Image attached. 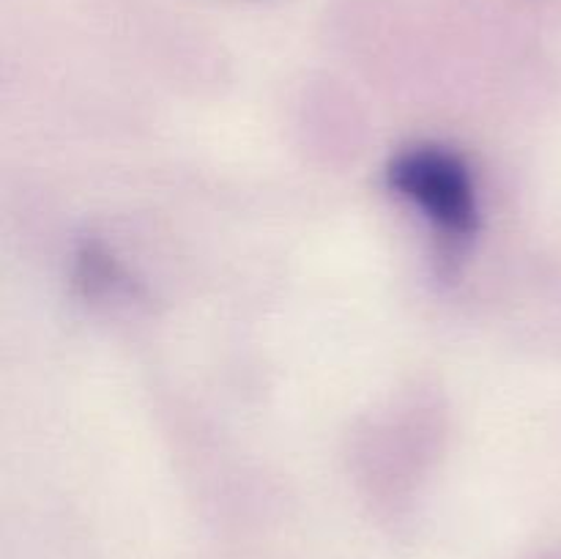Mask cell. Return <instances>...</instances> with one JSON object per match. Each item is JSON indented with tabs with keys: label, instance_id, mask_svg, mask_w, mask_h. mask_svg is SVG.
<instances>
[{
	"label": "cell",
	"instance_id": "6da1fadb",
	"mask_svg": "<svg viewBox=\"0 0 561 559\" xmlns=\"http://www.w3.org/2000/svg\"><path fill=\"white\" fill-rule=\"evenodd\" d=\"M389 184L447 233L466 236L477 228L474 181L455 153L444 148L400 153L389 168Z\"/></svg>",
	"mask_w": 561,
	"mask_h": 559
}]
</instances>
